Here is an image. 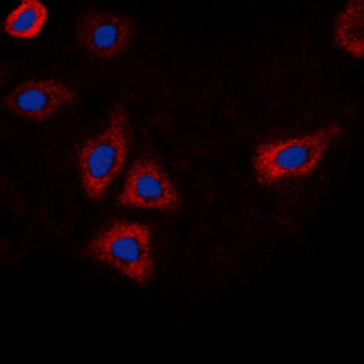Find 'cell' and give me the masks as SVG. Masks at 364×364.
<instances>
[{
    "mask_svg": "<svg viewBox=\"0 0 364 364\" xmlns=\"http://www.w3.org/2000/svg\"><path fill=\"white\" fill-rule=\"evenodd\" d=\"M129 120L124 104H117L109 115L108 126L91 136L80 146L77 162L80 170V182L86 195L95 203H102L109 184L124 168L128 157Z\"/></svg>",
    "mask_w": 364,
    "mask_h": 364,
    "instance_id": "6da1fadb",
    "label": "cell"
},
{
    "mask_svg": "<svg viewBox=\"0 0 364 364\" xmlns=\"http://www.w3.org/2000/svg\"><path fill=\"white\" fill-rule=\"evenodd\" d=\"M343 133L337 122L326 128L290 141H272L257 148L253 157V173L259 184L272 186L279 178L304 177L314 173L324 159L328 146Z\"/></svg>",
    "mask_w": 364,
    "mask_h": 364,
    "instance_id": "7a4b0ae2",
    "label": "cell"
},
{
    "mask_svg": "<svg viewBox=\"0 0 364 364\" xmlns=\"http://www.w3.org/2000/svg\"><path fill=\"white\" fill-rule=\"evenodd\" d=\"M87 257L106 262L141 286L155 279L151 257V226L128 220H113L86 246Z\"/></svg>",
    "mask_w": 364,
    "mask_h": 364,
    "instance_id": "3957f363",
    "label": "cell"
},
{
    "mask_svg": "<svg viewBox=\"0 0 364 364\" xmlns=\"http://www.w3.org/2000/svg\"><path fill=\"white\" fill-rule=\"evenodd\" d=\"M117 203L120 206L161 210L166 213H178L182 210V199L177 188L164 173L162 166L151 157L139 159L129 168Z\"/></svg>",
    "mask_w": 364,
    "mask_h": 364,
    "instance_id": "277c9868",
    "label": "cell"
},
{
    "mask_svg": "<svg viewBox=\"0 0 364 364\" xmlns=\"http://www.w3.org/2000/svg\"><path fill=\"white\" fill-rule=\"evenodd\" d=\"M135 35L132 18L113 11H90L75 24V41L97 58H113L128 50Z\"/></svg>",
    "mask_w": 364,
    "mask_h": 364,
    "instance_id": "5b68a950",
    "label": "cell"
},
{
    "mask_svg": "<svg viewBox=\"0 0 364 364\" xmlns=\"http://www.w3.org/2000/svg\"><path fill=\"white\" fill-rule=\"evenodd\" d=\"M79 100L77 93L57 80H28L13 87L2 100V108L13 115L46 120Z\"/></svg>",
    "mask_w": 364,
    "mask_h": 364,
    "instance_id": "8992f818",
    "label": "cell"
},
{
    "mask_svg": "<svg viewBox=\"0 0 364 364\" xmlns=\"http://www.w3.org/2000/svg\"><path fill=\"white\" fill-rule=\"evenodd\" d=\"M364 4L363 0H352L337 18L336 42L339 48L353 57L360 58L364 53Z\"/></svg>",
    "mask_w": 364,
    "mask_h": 364,
    "instance_id": "52a82bcc",
    "label": "cell"
},
{
    "mask_svg": "<svg viewBox=\"0 0 364 364\" xmlns=\"http://www.w3.org/2000/svg\"><path fill=\"white\" fill-rule=\"evenodd\" d=\"M48 21V9L38 0H26L6 18L4 29L11 37L35 38Z\"/></svg>",
    "mask_w": 364,
    "mask_h": 364,
    "instance_id": "ba28073f",
    "label": "cell"
}]
</instances>
